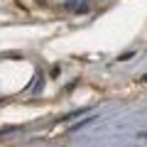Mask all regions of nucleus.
I'll return each mask as SVG.
<instances>
[{
    "mask_svg": "<svg viewBox=\"0 0 147 147\" xmlns=\"http://www.w3.org/2000/svg\"><path fill=\"white\" fill-rule=\"evenodd\" d=\"M93 120H96V115H88V118H84V120L74 123V125H71V130H81V127H86L88 123H93Z\"/></svg>",
    "mask_w": 147,
    "mask_h": 147,
    "instance_id": "f257e3e1",
    "label": "nucleus"
},
{
    "mask_svg": "<svg viewBox=\"0 0 147 147\" xmlns=\"http://www.w3.org/2000/svg\"><path fill=\"white\" fill-rule=\"evenodd\" d=\"M132 57H135V52H125V54L118 57V61H127V59H132Z\"/></svg>",
    "mask_w": 147,
    "mask_h": 147,
    "instance_id": "f03ea898",
    "label": "nucleus"
},
{
    "mask_svg": "<svg viewBox=\"0 0 147 147\" xmlns=\"http://www.w3.org/2000/svg\"><path fill=\"white\" fill-rule=\"evenodd\" d=\"M140 81H145V84H147V74H145V76H142V79H140Z\"/></svg>",
    "mask_w": 147,
    "mask_h": 147,
    "instance_id": "7ed1b4c3",
    "label": "nucleus"
},
{
    "mask_svg": "<svg viewBox=\"0 0 147 147\" xmlns=\"http://www.w3.org/2000/svg\"><path fill=\"white\" fill-rule=\"evenodd\" d=\"M140 137H145V140H147V132H142V135H140Z\"/></svg>",
    "mask_w": 147,
    "mask_h": 147,
    "instance_id": "20e7f679",
    "label": "nucleus"
}]
</instances>
